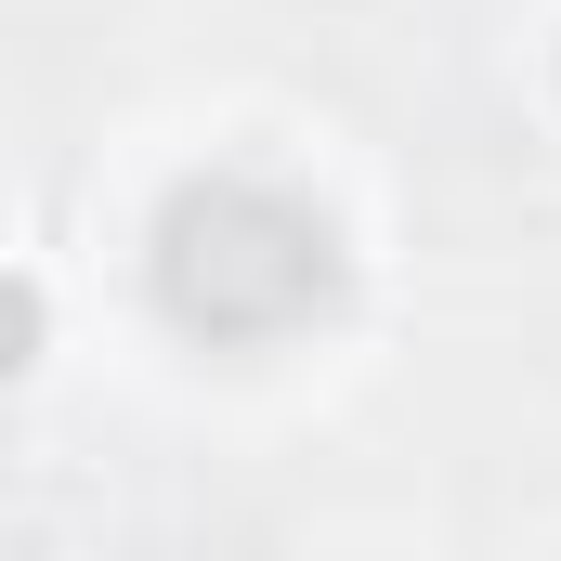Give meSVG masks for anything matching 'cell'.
Here are the masks:
<instances>
[{
	"mask_svg": "<svg viewBox=\"0 0 561 561\" xmlns=\"http://www.w3.org/2000/svg\"><path fill=\"white\" fill-rule=\"evenodd\" d=\"M39 353V287H0V379Z\"/></svg>",
	"mask_w": 561,
	"mask_h": 561,
	"instance_id": "2",
	"label": "cell"
},
{
	"mask_svg": "<svg viewBox=\"0 0 561 561\" xmlns=\"http://www.w3.org/2000/svg\"><path fill=\"white\" fill-rule=\"evenodd\" d=\"M157 313L209 353H262V340H300L327 300H340V236L313 196L287 183H249V170H196L170 183L157 209Z\"/></svg>",
	"mask_w": 561,
	"mask_h": 561,
	"instance_id": "1",
	"label": "cell"
}]
</instances>
